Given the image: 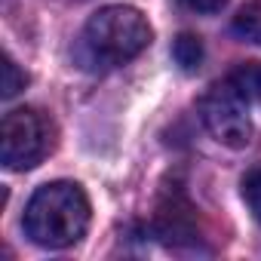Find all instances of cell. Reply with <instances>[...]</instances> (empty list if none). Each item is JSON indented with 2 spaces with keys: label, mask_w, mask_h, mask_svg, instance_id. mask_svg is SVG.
I'll return each instance as SVG.
<instances>
[{
  "label": "cell",
  "mask_w": 261,
  "mask_h": 261,
  "mask_svg": "<svg viewBox=\"0 0 261 261\" xmlns=\"http://www.w3.org/2000/svg\"><path fill=\"white\" fill-rule=\"evenodd\" d=\"M22 224L37 246L68 249L89 227V197L74 181H49L31 194Z\"/></svg>",
  "instance_id": "cell-1"
},
{
  "label": "cell",
  "mask_w": 261,
  "mask_h": 261,
  "mask_svg": "<svg viewBox=\"0 0 261 261\" xmlns=\"http://www.w3.org/2000/svg\"><path fill=\"white\" fill-rule=\"evenodd\" d=\"M154 31L136 7H101L83 28V46L98 65H126L148 49Z\"/></svg>",
  "instance_id": "cell-2"
},
{
  "label": "cell",
  "mask_w": 261,
  "mask_h": 261,
  "mask_svg": "<svg viewBox=\"0 0 261 261\" xmlns=\"http://www.w3.org/2000/svg\"><path fill=\"white\" fill-rule=\"evenodd\" d=\"M53 151V123L34 108H16L0 126V160L13 172L34 169Z\"/></svg>",
  "instance_id": "cell-3"
},
{
  "label": "cell",
  "mask_w": 261,
  "mask_h": 261,
  "mask_svg": "<svg viewBox=\"0 0 261 261\" xmlns=\"http://www.w3.org/2000/svg\"><path fill=\"white\" fill-rule=\"evenodd\" d=\"M200 120L209 136L224 148H246L252 142V117L246 95L230 83H215L200 98Z\"/></svg>",
  "instance_id": "cell-4"
},
{
  "label": "cell",
  "mask_w": 261,
  "mask_h": 261,
  "mask_svg": "<svg viewBox=\"0 0 261 261\" xmlns=\"http://www.w3.org/2000/svg\"><path fill=\"white\" fill-rule=\"evenodd\" d=\"M154 237H160V243L181 249L200 240V218H197V206L188 200V194L178 185H166L160 191L157 200V212H154Z\"/></svg>",
  "instance_id": "cell-5"
},
{
  "label": "cell",
  "mask_w": 261,
  "mask_h": 261,
  "mask_svg": "<svg viewBox=\"0 0 261 261\" xmlns=\"http://www.w3.org/2000/svg\"><path fill=\"white\" fill-rule=\"evenodd\" d=\"M203 56H206V49H203V40H200L197 34L181 31V34L175 37V43H172V59H175V65H178L185 74H194V71L203 65Z\"/></svg>",
  "instance_id": "cell-6"
},
{
  "label": "cell",
  "mask_w": 261,
  "mask_h": 261,
  "mask_svg": "<svg viewBox=\"0 0 261 261\" xmlns=\"http://www.w3.org/2000/svg\"><path fill=\"white\" fill-rule=\"evenodd\" d=\"M233 34L249 40V43H261V0H249V4H243L230 22Z\"/></svg>",
  "instance_id": "cell-7"
},
{
  "label": "cell",
  "mask_w": 261,
  "mask_h": 261,
  "mask_svg": "<svg viewBox=\"0 0 261 261\" xmlns=\"http://www.w3.org/2000/svg\"><path fill=\"white\" fill-rule=\"evenodd\" d=\"M243 95L246 101H255L261 105V62H246V65H237L227 77Z\"/></svg>",
  "instance_id": "cell-8"
},
{
  "label": "cell",
  "mask_w": 261,
  "mask_h": 261,
  "mask_svg": "<svg viewBox=\"0 0 261 261\" xmlns=\"http://www.w3.org/2000/svg\"><path fill=\"white\" fill-rule=\"evenodd\" d=\"M243 200H246L252 218L261 224V163L252 166V169L243 175Z\"/></svg>",
  "instance_id": "cell-9"
},
{
  "label": "cell",
  "mask_w": 261,
  "mask_h": 261,
  "mask_svg": "<svg viewBox=\"0 0 261 261\" xmlns=\"http://www.w3.org/2000/svg\"><path fill=\"white\" fill-rule=\"evenodd\" d=\"M25 83H28V74L16 65L13 56H4V83H0V95L13 98V95H19L25 89Z\"/></svg>",
  "instance_id": "cell-10"
},
{
  "label": "cell",
  "mask_w": 261,
  "mask_h": 261,
  "mask_svg": "<svg viewBox=\"0 0 261 261\" xmlns=\"http://www.w3.org/2000/svg\"><path fill=\"white\" fill-rule=\"evenodd\" d=\"M178 4L188 10V13H197V16H215L224 10L227 0H178Z\"/></svg>",
  "instance_id": "cell-11"
}]
</instances>
